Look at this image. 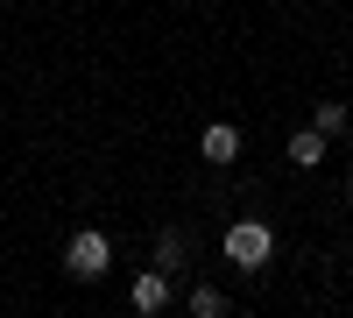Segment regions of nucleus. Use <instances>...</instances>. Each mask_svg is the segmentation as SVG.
<instances>
[{
    "label": "nucleus",
    "mask_w": 353,
    "mask_h": 318,
    "mask_svg": "<svg viewBox=\"0 0 353 318\" xmlns=\"http://www.w3.org/2000/svg\"><path fill=\"white\" fill-rule=\"evenodd\" d=\"M269 226H261V219H241V226H233V234H226V262H241V269H261V262H269Z\"/></svg>",
    "instance_id": "obj_1"
},
{
    "label": "nucleus",
    "mask_w": 353,
    "mask_h": 318,
    "mask_svg": "<svg viewBox=\"0 0 353 318\" xmlns=\"http://www.w3.org/2000/svg\"><path fill=\"white\" fill-rule=\"evenodd\" d=\"M64 262H71V276H78V283H92V276H106V262H113V248H106V234H78Z\"/></svg>",
    "instance_id": "obj_2"
},
{
    "label": "nucleus",
    "mask_w": 353,
    "mask_h": 318,
    "mask_svg": "<svg viewBox=\"0 0 353 318\" xmlns=\"http://www.w3.org/2000/svg\"><path fill=\"white\" fill-rule=\"evenodd\" d=\"M163 304H170V276H163V269H149V276L134 283V311H163Z\"/></svg>",
    "instance_id": "obj_3"
},
{
    "label": "nucleus",
    "mask_w": 353,
    "mask_h": 318,
    "mask_svg": "<svg viewBox=\"0 0 353 318\" xmlns=\"http://www.w3.org/2000/svg\"><path fill=\"white\" fill-rule=\"evenodd\" d=\"M198 149H205V163H233V156H241V135H233V128H205Z\"/></svg>",
    "instance_id": "obj_4"
},
{
    "label": "nucleus",
    "mask_w": 353,
    "mask_h": 318,
    "mask_svg": "<svg viewBox=\"0 0 353 318\" xmlns=\"http://www.w3.org/2000/svg\"><path fill=\"white\" fill-rule=\"evenodd\" d=\"M290 156H297L304 170H311V163H325V128H304L297 141H290Z\"/></svg>",
    "instance_id": "obj_5"
},
{
    "label": "nucleus",
    "mask_w": 353,
    "mask_h": 318,
    "mask_svg": "<svg viewBox=\"0 0 353 318\" xmlns=\"http://www.w3.org/2000/svg\"><path fill=\"white\" fill-rule=\"evenodd\" d=\"M311 128H325V135H339V128H346V106H339V99H318V121H311Z\"/></svg>",
    "instance_id": "obj_6"
},
{
    "label": "nucleus",
    "mask_w": 353,
    "mask_h": 318,
    "mask_svg": "<svg viewBox=\"0 0 353 318\" xmlns=\"http://www.w3.org/2000/svg\"><path fill=\"white\" fill-rule=\"evenodd\" d=\"M191 311H198V318H219V311H226V297H219V290H198V297H191Z\"/></svg>",
    "instance_id": "obj_7"
}]
</instances>
